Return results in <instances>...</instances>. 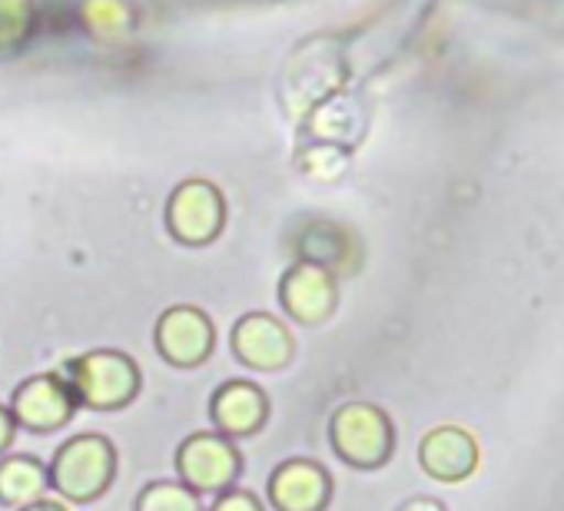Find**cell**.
Listing matches in <instances>:
<instances>
[{
  "label": "cell",
  "mask_w": 564,
  "mask_h": 511,
  "mask_svg": "<svg viewBox=\"0 0 564 511\" xmlns=\"http://www.w3.org/2000/svg\"><path fill=\"white\" fill-rule=\"evenodd\" d=\"M64 379L70 382L77 405L113 412L127 409L140 392V369L127 352L117 349H94L67 362Z\"/></svg>",
  "instance_id": "obj_1"
},
{
  "label": "cell",
  "mask_w": 564,
  "mask_h": 511,
  "mask_svg": "<svg viewBox=\"0 0 564 511\" xmlns=\"http://www.w3.org/2000/svg\"><path fill=\"white\" fill-rule=\"evenodd\" d=\"M117 475V452L104 435H74L54 452L47 481L70 501L100 498Z\"/></svg>",
  "instance_id": "obj_2"
},
{
  "label": "cell",
  "mask_w": 564,
  "mask_h": 511,
  "mask_svg": "<svg viewBox=\"0 0 564 511\" xmlns=\"http://www.w3.org/2000/svg\"><path fill=\"white\" fill-rule=\"evenodd\" d=\"M329 442L336 455L352 468H382L395 452V425L372 402H346L329 422Z\"/></svg>",
  "instance_id": "obj_3"
},
{
  "label": "cell",
  "mask_w": 564,
  "mask_h": 511,
  "mask_svg": "<svg viewBox=\"0 0 564 511\" xmlns=\"http://www.w3.org/2000/svg\"><path fill=\"white\" fill-rule=\"evenodd\" d=\"M176 471L196 494H219L239 478L242 455L232 438L219 432H196L176 448Z\"/></svg>",
  "instance_id": "obj_4"
},
{
  "label": "cell",
  "mask_w": 564,
  "mask_h": 511,
  "mask_svg": "<svg viewBox=\"0 0 564 511\" xmlns=\"http://www.w3.org/2000/svg\"><path fill=\"white\" fill-rule=\"evenodd\" d=\"M223 193L209 180H186L166 203V229L183 246H206L223 232Z\"/></svg>",
  "instance_id": "obj_5"
},
{
  "label": "cell",
  "mask_w": 564,
  "mask_h": 511,
  "mask_svg": "<svg viewBox=\"0 0 564 511\" xmlns=\"http://www.w3.org/2000/svg\"><path fill=\"white\" fill-rule=\"evenodd\" d=\"M77 412V395L70 382L57 372H41L28 379L11 402L14 422H21L31 432H54L67 425Z\"/></svg>",
  "instance_id": "obj_6"
},
{
  "label": "cell",
  "mask_w": 564,
  "mask_h": 511,
  "mask_svg": "<svg viewBox=\"0 0 564 511\" xmlns=\"http://www.w3.org/2000/svg\"><path fill=\"white\" fill-rule=\"evenodd\" d=\"M216 346V329L209 316L196 306H173L156 323V349L170 366L193 369L209 359Z\"/></svg>",
  "instance_id": "obj_7"
},
{
  "label": "cell",
  "mask_w": 564,
  "mask_h": 511,
  "mask_svg": "<svg viewBox=\"0 0 564 511\" xmlns=\"http://www.w3.org/2000/svg\"><path fill=\"white\" fill-rule=\"evenodd\" d=\"M232 352L242 366L259 372H275L293 362L296 343L290 329L269 313H249L232 329Z\"/></svg>",
  "instance_id": "obj_8"
},
{
  "label": "cell",
  "mask_w": 564,
  "mask_h": 511,
  "mask_svg": "<svg viewBox=\"0 0 564 511\" xmlns=\"http://www.w3.org/2000/svg\"><path fill=\"white\" fill-rule=\"evenodd\" d=\"M336 280L329 270L316 267V263H296L286 270L279 283V303L296 323L303 326H319L333 316L336 309Z\"/></svg>",
  "instance_id": "obj_9"
},
{
  "label": "cell",
  "mask_w": 564,
  "mask_h": 511,
  "mask_svg": "<svg viewBox=\"0 0 564 511\" xmlns=\"http://www.w3.org/2000/svg\"><path fill=\"white\" fill-rule=\"evenodd\" d=\"M333 498V478L310 458L282 461L269 478V501L275 511H323Z\"/></svg>",
  "instance_id": "obj_10"
},
{
  "label": "cell",
  "mask_w": 564,
  "mask_h": 511,
  "mask_svg": "<svg viewBox=\"0 0 564 511\" xmlns=\"http://www.w3.org/2000/svg\"><path fill=\"white\" fill-rule=\"evenodd\" d=\"M419 461L429 478L455 485L475 475L478 468V442L471 432L458 425H438L432 428L419 445Z\"/></svg>",
  "instance_id": "obj_11"
},
{
  "label": "cell",
  "mask_w": 564,
  "mask_h": 511,
  "mask_svg": "<svg viewBox=\"0 0 564 511\" xmlns=\"http://www.w3.org/2000/svg\"><path fill=\"white\" fill-rule=\"evenodd\" d=\"M209 418L226 438L256 435L269 418V399L252 382H226L209 402Z\"/></svg>",
  "instance_id": "obj_12"
},
{
  "label": "cell",
  "mask_w": 564,
  "mask_h": 511,
  "mask_svg": "<svg viewBox=\"0 0 564 511\" xmlns=\"http://www.w3.org/2000/svg\"><path fill=\"white\" fill-rule=\"evenodd\" d=\"M349 232L336 222H326V219H316L310 226L300 229L296 236V252L303 263H316L323 270H346L349 267Z\"/></svg>",
  "instance_id": "obj_13"
},
{
  "label": "cell",
  "mask_w": 564,
  "mask_h": 511,
  "mask_svg": "<svg viewBox=\"0 0 564 511\" xmlns=\"http://www.w3.org/2000/svg\"><path fill=\"white\" fill-rule=\"evenodd\" d=\"M47 468L34 455H11L0 461V504H28L44 494Z\"/></svg>",
  "instance_id": "obj_14"
},
{
  "label": "cell",
  "mask_w": 564,
  "mask_h": 511,
  "mask_svg": "<svg viewBox=\"0 0 564 511\" xmlns=\"http://www.w3.org/2000/svg\"><path fill=\"white\" fill-rule=\"evenodd\" d=\"M137 511H199V494L180 481H153L137 494Z\"/></svg>",
  "instance_id": "obj_15"
},
{
  "label": "cell",
  "mask_w": 564,
  "mask_h": 511,
  "mask_svg": "<svg viewBox=\"0 0 564 511\" xmlns=\"http://www.w3.org/2000/svg\"><path fill=\"white\" fill-rule=\"evenodd\" d=\"M31 28H34V8L28 0H11L8 21H0V61H8L18 51H24Z\"/></svg>",
  "instance_id": "obj_16"
},
{
  "label": "cell",
  "mask_w": 564,
  "mask_h": 511,
  "mask_svg": "<svg viewBox=\"0 0 564 511\" xmlns=\"http://www.w3.org/2000/svg\"><path fill=\"white\" fill-rule=\"evenodd\" d=\"M209 511H265V508H262V501L252 491L226 488V491H219V498L213 501Z\"/></svg>",
  "instance_id": "obj_17"
},
{
  "label": "cell",
  "mask_w": 564,
  "mask_h": 511,
  "mask_svg": "<svg viewBox=\"0 0 564 511\" xmlns=\"http://www.w3.org/2000/svg\"><path fill=\"white\" fill-rule=\"evenodd\" d=\"M14 432H18V422H14L11 409L0 405V452H4L14 442Z\"/></svg>",
  "instance_id": "obj_18"
},
{
  "label": "cell",
  "mask_w": 564,
  "mask_h": 511,
  "mask_svg": "<svg viewBox=\"0 0 564 511\" xmlns=\"http://www.w3.org/2000/svg\"><path fill=\"white\" fill-rule=\"evenodd\" d=\"M399 511H445V504L435 498H409Z\"/></svg>",
  "instance_id": "obj_19"
},
{
  "label": "cell",
  "mask_w": 564,
  "mask_h": 511,
  "mask_svg": "<svg viewBox=\"0 0 564 511\" xmlns=\"http://www.w3.org/2000/svg\"><path fill=\"white\" fill-rule=\"evenodd\" d=\"M18 511H67V508L57 498H34V501L21 504Z\"/></svg>",
  "instance_id": "obj_20"
}]
</instances>
